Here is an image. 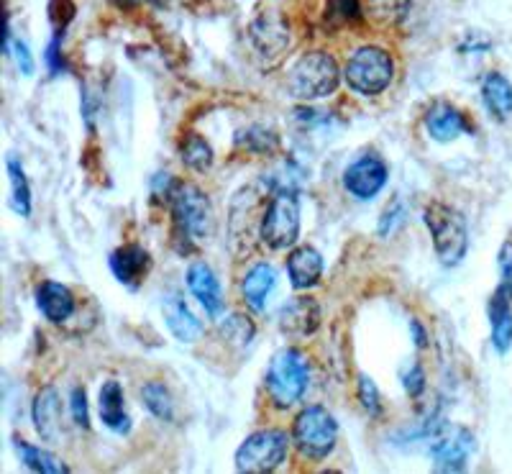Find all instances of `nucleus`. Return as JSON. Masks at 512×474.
Returning <instances> with one entry per match:
<instances>
[{
  "label": "nucleus",
  "mask_w": 512,
  "mask_h": 474,
  "mask_svg": "<svg viewBox=\"0 0 512 474\" xmlns=\"http://www.w3.org/2000/svg\"><path fill=\"white\" fill-rule=\"evenodd\" d=\"M169 208H172V223H175L172 234H175V244L182 254L195 252L216 231L213 203L192 182H177L175 193L169 198Z\"/></svg>",
  "instance_id": "1"
},
{
  "label": "nucleus",
  "mask_w": 512,
  "mask_h": 474,
  "mask_svg": "<svg viewBox=\"0 0 512 474\" xmlns=\"http://www.w3.org/2000/svg\"><path fill=\"white\" fill-rule=\"evenodd\" d=\"M423 221L431 231L433 249L443 267H459L469 252V229L466 218L456 211L454 205H446L441 200L425 205Z\"/></svg>",
  "instance_id": "2"
},
{
  "label": "nucleus",
  "mask_w": 512,
  "mask_h": 474,
  "mask_svg": "<svg viewBox=\"0 0 512 474\" xmlns=\"http://www.w3.org/2000/svg\"><path fill=\"white\" fill-rule=\"evenodd\" d=\"M308 382L310 362L295 346H285V349L274 354L272 362H269L267 377H264L269 398L282 410L292 408L297 400H303L305 390H308Z\"/></svg>",
  "instance_id": "3"
},
{
  "label": "nucleus",
  "mask_w": 512,
  "mask_h": 474,
  "mask_svg": "<svg viewBox=\"0 0 512 474\" xmlns=\"http://www.w3.org/2000/svg\"><path fill=\"white\" fill-rule=\"evenodd\" d=\"M338 82H341L338 62L333 59V54L318 49V52H308L297 59L287 77V88H290L292 98L310 103V100L331 98L338 90Z\"/></svg>",
  "instance_id": "4"
},
{
  "label": "nucleus",
  "mask_w": 512,
  "mask_h": 474,
  "mask_svg": "<svg viewBox=\"0 0 512 474\" xmlns=\"http://www.w3.org/2000/svg\"><path fill=\"white\" fill-rule=\"evenodd\" d=\"M259 236L274 252H285L295 246L300 236V198L295 188L272 190V198L262 213Z\"/></svg>",
  "instance_id": "5"
},
{
  "label": "nucleus",
  "mask_w": 512,
  "mask_h": 474,
  "mask_svg": "<svg viewBox=\"0 0 512 474\" xmlns=\"http://www.w3.org/2000/svg\"><path fill=\"white\" fill-rule=\"evenodd\" d=\"M292 444L310 462L331 457L338 444V423L323 405H308L292 423Z\"/></svg>",
  "instance_id": "6"
},
{
  "label": "nucleus",
  "mask_w": 512,
  "mask_h": 474,
  "mask_svg": "<svg viewBox=\"0 0 512 474\" xmlns=\"http://www.w3.org/2000/svg\"><path fill=\"white\" fill-rule=\"evenodd\" d=\"M290 441L292 436H287L282 428H264L246 436L233 457L236 469L244 474H267L280 469L290 454Z\"/></svg>",
  "instance_id": "7"
},
{
  "label": "nucleus",
  "mask_w": 512,
  "mask_h": 474,
  "mask_svg": "<svg viewBox=\"0 0 512 474\" xmlns=\"http://www.w3.org/2000/svg\"><path fill=\"white\" fill-rule=\"evenodd\" d=\"M392 77H395V62H392L390 52H384L382 47L356 49L344 67L346 85L367 98L382 95L390 88Z\"/></svg>",
  "instance_id": "8"
},
{
  "label": "nucleus",
  "mask_w": 512,
  "mask_h": 474,
  "mask_svg": "<svg viewBox=\"0 0 512 474\" xmlns=\"http://www.w3.org/2000/svg\"><path fill=\"white\" fill-rule=\"evenodd\" d=\"M474 451V434L464 426H446L431 444L433 472H464Z\"/></svg>",
  "instance_id": "9"
},
{
  "label": "nucleus",
  "mask_w": 512,
  "mask_h": 474,
  "mask_svg": "<svg viewBox=\"0 0 512 474\" xmlns=\"http://www.w3.org/2000/svg\"><path fill=\"white\" fill-rule=\"evenodd\" d=\"M390 180V167L379 154H364L356 162H351L344 172L346 193L356 200L377 198Z\"/></svg>",
  "instance_id": "10"
},
{
  "label": "nucleus",
  "mask_w": 512,
  "mask_h": 474,
  "mask_svg": "<svg viewBox=\"0 0 512 474\" xmlns=\"http://www.w3.org/2000/svg\"><path fill=\"white\" fill-rule=\"evenodd\" d=\"M320 303L315 298H292L282 305L280 311H277V328H280V334L287 336V339H308L318 331L320 326Z\"/></svg>",
  "instance_id": "11"
},
{
  "label": "nucleus",
  "mask_w": 512,
  "mask_h": 474,
  "mask_svg": "<svg viewBox=\"0 0 512 474\" xmlns=\"http://www.w3.org/2000/svg\"><path fill=\"white\" fill-rule=\"evenodd\" d=\"M108 264H111L113 277L128 290H139L146 277H149V272H152V257L139 244L118 246L111 259H108Z\"/></svg>",
  "instance_id": "12"
},
{
  "label": "nucleus",
  "mask_w": 512,
  "mask_h": 474,
  "mask_svg": "<svg viewBox=\"0 0 512 474\" xmlns=\"http://www.w3.org/2000/svg\"><path fill=\"white\" fill-rule=\"evenodd\" d=\"M425 131L433 141H441V144H448V141H456L459 136L472 134L474 123L464 116L456 106L446 103V100H438L433 103L428 111H425Z\"/></svg>",
  "instance_id": "13"
},
{
  "label": "nucleus",
  "mask_w": 512,
  "mask_h": 474,
  "mask_svg": "<svg viewBox=\"0 0 512 474\" xmlns=\"http://www.w3.org/2000/svg\"><path fill=\"white\" fill-rule=\"evenodd\" d=\"M31 418H34V428L41 439L49 444H62V398H59L57 387H41L31 405Z\"/></svg>",
  "instance_id": "14"
},
{
  "label": "nucleus",
  "mask_w": 512,
  "mask_h": 474,
  "mask_svg": "<svg viewBox=\"0 0 512 474\" xmlns=\"http://www.w3.org/2000/svg\"><path fill=\"white\" fill-rule=\"evenodd\" d=\"M36 308L49 323L62 326V323L77 316V298L72 293V287L62 285V282L44 280L36 287Z\"/></svg>",
  "instance_id": "15"
},
{
  "label": "nucleus",
  "mask_w": 512,
  "mask_h": 474,
  "mask_svg": "<svg viewBox=\"0 0 512 474\" xmlns=\"http://www.w3.org/2000/svg\"><path fill=\"white\" fill-rule=\"evenodd\" d=\"M489 326H492V346L505 354L512 346V285L500 282L487 305Z\"/></svg>",
  "instance_id": "16"
},
{
  "label": "nucleus",
  "mask_w": 512,
  "mask_h": 474,
  "mask_svg": "<svg viewBox=\"0 0 512 474\" xmlns=\"http://www.w3.org/2000/svg\"><path fill=\"white\" fill-rule=\"evenodd\" d=\"M187 287H190V293L198 298V303L203 305L205 313L210 318H218L223 313V290L221 282H218L216 272L210 270L205 262H195L190 264V270H187Z\"/></svg>",
  "instance_id": "17"
},
{
  "label": "nucleus",
  "mask_w": 512,
  "mask_h": 474,
  "mask_svg": "<svg viewBox=\"0 0 512 474\" xmlns=\"http://www.w3.org/2000/svg\"><path fill=\"white\" fill-rule=\"evenodd\" d=\"M287 275L295 290H310L323 277V257L315 246H297L287 254Z\"/></svg>",
  "instance_id": "18"
},
{
  "label": "nucleus",
  "mask_w": 512,
  "mask_h": 474,
  "mask_svg": "<svg viewBox=\"0 0 512 474\" xmlns=\"http://www.w3.org/2000/svg\"><path fill=\"white\" fill-rule=\"evenodd\" d=\"M100 421L105 428H111L113 434L126 436L131 431V418L126 413V395H123V387L118 380H108L100 387Z\"/></svg>",
  "instance_id": "19"
},
{
  "label": "nucleus",
  "mask_w": 512,
  "mask_h": 474,
  "mask_svg": "<svg viewBox=\"0 0 512 474\" xmlns=\"http://www.w3.org/2000/svg\"><path fill=\"white\" fill-rule=\"evenodd\" d=\"M274 287H277V270L269 262H256L241 282V295H244L251 311L262 313L267 308L269 295L274 293Z\"/></svg>",
  "instance_id": "20"
},
{
  "label": "nucleus",
  "mask_w": 512,
  "mask_h": 474,
  "mask_svg": "<svg viewBox=\"0 0 512 474\" xmlns=\"http://www.w3.org/2000/svg\"><path fill=\"white\" fill-rule=\"evenodd\" d=\"M164 321H167V328L180 344H192V341H198L203 336V323H200V318L180 298H169L164 303Z\"/></svg>",
  "instance_id": "21"
},
{
  "label": "nucleus",
  "mask_w": 512,
  "mask_h": 474,
  "mask_svg": "<svg viewBox=\"0 0 512 474\" xmlns=\"http://www.w3.org/2000/svg\"><path fill=\"white\" fill-rule=\"evenodd\" d=\"M482 103L495 121L512 116V82L502 72H487L482 80Z\"/></svg>",
  "instance_id": "22"
},
{
  "label": "nucleus",
  "mask_w": 512,
  "mask_h": 474,
  "mask_svg": "<svg viewBox=\"0 0 512 474\" xmlns=\"http://www.w3.org/2000/svg\"><path fill=\"white\" fill-rule=\"evenodd\" d=\"M13 449H16L21 464H24V467H29L31 472H41V474H67L70 472V467H67V464H64L59 457H54L52 451L29 444V441L13 439Z\"/></svg>",
  "instance_id": "23"
},
{
  "label": "nucleus",
  "mask_w": 512,
  "mask_h": 474,
  "mask_svg": "<svg viewBox=\"0 0 512 474\" xmlns=\"http://www.w3.org/2000/svg\"><path fill=\"white\" fill-rule=\"evenodd\" d=\"M251 39L256 41L259 52L280 54V49L287 47L290 34H287L285 26H282L274 16H262L254 26H251Z\"/></svg>",
  "instance_id": "24"
},
{
  "label": "nucleus",
  "mask_w": 512,
  "mask_h": 474,
  "mask_svg": "<svg viewBox=\"0 0 512 474\" xmlns=\"http://www.w3.org/2000/svg\"><path fill=\"white\" fill-rule=\"evenodd\" d=\"M8 182H11V208L18 216L29 218L31 216V185L29 177L24 172V164L18 162L16 157L6 159Z\"/></svg>",
  "instance_id": "25"
},
{
  "label": "nucleus",
  "mask_w": 512,
  "mask_h": 474,
  "mask_svg": "<svg viewBox=\"0 0 512 474\" xmlns=\"http://www.w3.org/2000/svg\"><path fill=\"white\" fill-rule=\"evenodd\" d=\"M180 159L192 172H208L213 167V147L198 134H187L180 141Z\"/></svg>",
  "instance_id": "26"
},
{
  "label": "nucleus",
  "mask_w": 512,
  "mask_h": 474,
  "mask_svg": "<svg viewBox=\"0 0 512 474\" xmlns=\"http://www.w3.org/2000/svg\"><path fill=\"white\" fill-rule=\"evenodd\" d=\"M236 147L246 149L249 154H259V157H267V154L280 152V136L274 131L264 129V126H251L236 134Z\"/></svg>",
  "instance_id": "27"
},
{
  "label": "nucleus",
  "mask_w": 512,
  "mask_h": 474,
  "mask_svg": "<svg viewBox=\"0 0 512 474\" xmlns=\"http://www.w3.org/2000/svg\"><path fill=\"white\" fill-rule=\"evenodd\" d=\"M141 400H144L146 410L152 413L159 421H175V400H172V393L167 390V385L162 382H146L141 387Z\"/></svg>",
  "instance_id": "28"
},
{
  "label": "nucleus",
  "mask_w": 512,
  "mask_h": 474,
  "mask_svg": "<svg viewBox=\"0 0 512 474\" xmlns=\"http://www.w3.org/2000/svg\"><path fill=\"white\" fill-rule=\"evenodd\" d=\"M369 16L384 26H397L408 18L413 0H367Z\"/></svg>",
  "instance_id": "29"
},
{
  "label": "nucleus",
  "mask_w": 512,
  "mask_h": 474,
  "mask_svg": "<svg viewBox=\"0 0 512 474\" xmlns=\"http://www.w3.org/2000/svg\"><path fill=\"white\" fill-rule=\"evenodd\" d=\"M254 334H256L254 321H251L249 316H241V313H231V316L221 323L223 339H226L228 344L239 346V349L249 346L251 339H254Z\"/></svg>",
  "instance_id": "30"
},
{
  "label": "nucleus",
  "mask_w": 512,
  "mask_h": 474,
  "mask_svg": "<svg viewBox=\"0 0 512 474\" xmlns=\"http://www.w3.org/2000/svg\"><path fill=\"white\" fill-rule=\"evenodd\" d=\"M356 395H359L361 408L367 410L372 418L382 416V395H379V387L374 385V380L369 375H359L356 382Z\"/></svg>",
  "instance_id": "31"
},
{
  "label": "nucleus",
  "mask_w": 512,
  "mask_h": 474,
  "mask_svg": "<svg viewBox=\"0 0 512 474\" xmlns=\"http://www.w3.org/2000/svg\"><path fill=\"white\" fill-rule=\"evenodd\" d=\"M328 18L333 24H356L361 21L359 0H328Z\"/></svg>",
  "instance_id": "32"
},
{
  "label": "nucleus",
  "mask_w": 512,
  "mask_h": 474,
  "mask_svg": "<svg viewBox=\"0 0 512 474\" xmlns=\"http://www.w3.org/2000/svg\"><path fill=\"white\" fill-rule=\"evenodd\" d=\"M70 408H72V418L80 428H90V410H88V395L82 387H75L70 395Z\"/></svg>",
  "instance_id": "33"
},
{
  "label": "nucleus",
  "mask_w": 512,
  "mask_h": 474,
  "mask_svg": "<svg viewBox=\"0 0 512 474\" xmlns=\"http://www.w3.org/2000/svg\"><path fill=\"white\" fill-rule=\"evenodd\" d=\"M402 218H405V208L400 200H392L379 218V236H390L397 229V223H402Z\"/></svg>",
  "instance_id": "34"
},
{
  "label": "nucleus",
  "mask_w": 512,
  "mask_h": 474,
  "mask_svg": "<svg viewBox=\"0 0 512 474\" xmlns=\"http://www.w3.org/2000/svg\"><path fill=\"white\" fill-rule=\"evenodd\" d=\"M402 385H405V393L410 398H420L425 393V372L420 364H413V367L402 375Z\"/></svg>",
  "instance_id": "35"
},
{
  "label": "nucleus",
  "mask_w": 512,
  "mask_h": 474,
  "mask_svg": "<svg viewBox=\"0 0 512 474\" xmlns=\"http://www.w3.org/2000/svg\"><path fill=\"white\" fill-rule=\"evenodd\" d=\"M47 65L49 70H52V75L64 72V59H62V52H59V36H54L52 44L47 47Z\"/></svg>",
  "instance_id": "36"
},
{
  "label": "nucleus",
  "mask_w": 512,
  "mask_h": 474,
  "mask_svg": "<svg viewBox=\"0 0 512 474\" xmlns=\"http://www.w3.org/2000/svg\"><path fill=\"white\" fill-rule=\"evenodd\" d=\"M410 331H413V341H415V346H418V349H425V346H428V334H425V328L420 326L418 321H410Z\"/></svg>",
  "instance_id": "37"
},
{
  "label": "nucleus",
  "mask_w": 512,
  "mask_h": 474,
  "mask_svg": "<svg viewBox=\"0 0 512 474\" xmlns=\"http://www.w3.org/2000/svg\"><path fill=\"white\" fill-rule=\"evenodd\" d=\"M123 6H139V3H149V0H121Z\"/></svg>",
  "instance_id": "38"
}]
</instances>
